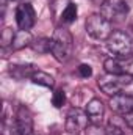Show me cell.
Returning a JSON list of instances; mask_svg holds the SVG:
<instances>
[{"label": "cell", "instance_id": "cell-1", "mask_svg": "<svg viewBox=\"0 0 133 135\" xmlns=\"http://www.w3.org/2000/svg\"><path fill=\"white\" fill-rule=\"evenodd\" d=\"M99 88L108 96L130 94L133 96V75L129 74H105L99 77Z\"/></svg>", "mask_w": 133, "mask_h": 135}, {"label": "cell", "instance_id": "cell-2", "mask_svg": "<svg viewBox=\"0 0 133 135\" xmlns=\"http://www.w3.org/2000/svg\"><path fill=\"white\" fill-rule=\"evenodd\" d=\"M74 52V38L67 28H57L52 36V55L57 61L66 63Z\"/></svg>", "mask_w": 133, "mask_h": 135}, {"label": "cell", "instance_id": "cell-3", "mask_svg": "<svg viewBox=\"0 0 133 135\" xmlns=\"http://www.w3.org/2000/svg\"><path fill=\"white\" fill-rule=\"evenodd\" d=\"M106 46L110 52L114 54L116 57L130 55L133 52V39L130 38V35L122 30H114L110 35V38L106 39Z\"/></svg>", "mask_w": 133, "mask_h": 135}, {"label": "cell", "instance_id": "cell-4", "mask_svg": "<svg viewBox=\"0 0 133 135\" xmlns=\"http://www.w3.org/2000/svg\"><path fill=\"white\" fill-rule=\"evenodd\" d=\"M86 32L91 38L94 39H108L110 35L113 33V27H111V22L108 19H105L102 14H91L88 19H86Z\"/></svg>", "mask_w": 133, "mask_h": 135}, {"label": "cell", "instance_id": "cell-5", "mask_svg": "<svg viewBox=\"0 0 133 135\" xmlns=\"http://www.w3.org/2000/svg\"><path fill=\"white\" fill-rule=\"evenodd\" d=\"M100 14L111 21H121L129 14V5L125 0H103L100 5Z\"/></svg>", "mask_w": 133, "mask_h": 135}, {"label": "cell", "instance_id": "cell-6", "mask_svg": "<svg viewBox=\"0 0 133 135\" xmlns=\"http://www.w3.org/2000/svg\"><path fill=\"white\" fill-rule=\"evenodd\" d=\"M89 118L86 115V110L81 108H70L66 116V131L69 134H80L88 129L89 126Z\"/></svg>", "mask_w": 133, "mask_h": 135}, {"label": "cell", "instance_id": "cell-7", "mask_svg": "<svg viewBox=\"0 0 133 135\" xmlns=\"http://www.w3.org/2000/svg\"><path fill=\"white\" fill-rule=\"evenodd\" d=\"M36 22V13L30 3H22L16 8V24L19 30H30Z\"/></svg>", "mask_w": 133, "mask_h": 135}, {"label": "cell", "instance_id": "cell-8", "mask_svg": "<svg viewBox=\"0 0 133 135\" xmlns=\"http://www.w3.org/2000/svg\"><path fill=\"white\" fill-rule=\"evenodd\" d=\"M16 119H17V135H34L33 116H32V113L27 107L21 105L17 108Z\"/></svg>", "mask_w": 133, "mask_h": 135}, {"label": "cell", "instance_id": "cell-9", "mask_svg": "<svg viewBox=\"0 0 133 135\" xmlns=\"http://www.w3.org/2000/svg\"><path fill=\"white\" fill-rule=\"evenodd\" d=\"M2 135H17V119L8 102L3 104L2 112Z\"/></svg>", "mask_w": 133, "mask_h": 135}, {"label": "cell", "instance_id": "cell-10", "mask_svg": "<svg viewBox=\"0 0 133 135\" xmlns=\"http://www.w3.org/2000/svg\"><path fill=\"white\" fill-rule=\"evenodd\" d=\"M110 107L116 113L127 115L133 112V96L130 94H114L110 99Z\"/></svg>", "mask_w": 133, "mask_h": 135}, {"label": "cell", "instance_id": "cell-11", "mask_svg": "<svg viewBox=\"0 0 133 135\" xmlns=\"http://www.w3.org/2000/svg\"><path fill=\"white\" fill-rule=\"evenodd\" d=\"M103 113H105V107H103V102L100 99L94 98L86 104V115H88L91 124H94V126L100 124V121L103 118Z\"/></svg>", "mask_w": 133, "mask_h": 135}, {"label": "cell", "instance_id": "cell-12", "mask_svg": "<svg viewBox=\"0 0 133 135\" xmlns=\"http://www.w3.org/2000/svg\"><path fill=\"white\" fill-rule=\"evenodd\" d=\"M38 69L33 65H11L9 66V74L17 79V80H24V79H32L33 74Z\"/></svg>", "mask_w": 133, "mask_h": 135}, {"label": "cell", "instance_id": "cell-13", "mask_svg": "<svg viewBox=\"0 0 133 135\" xmlns=\"http://www.w3.org/2000/svg\"><path fill=\"white\" fill-rule=\"evenodd\" d=\"M32 42H33V36H32V33L28 30H19V32H16V35H14V39H13V46L11 47L14 50H21V49H24L27 46H32Z\"/></svg>", "mask_w": 133, "mask_h": 135}, {"label": "cell", "instance_id": "cell-14", "mask_svg": "<svg viewBox=\"0 0 133 135\" xmlns=\"http://www.w3.org/2000/svg\"><path fill=\"white\" fill-rule=\"evenodd\" d=\"M33 83L36 85H41V86H45V88H52L53 86V83H55V80H53V77L50 75V74H47V72H44V71H36L33 74V77L30 79Z\"/></svg>", "mask_w": 133, "mask_h": 135}, {"label": "cell", "instance_id": "cell-15", "mask_svg": "<svg viewBox=\"0 0 133 135\" xmlns=\"http://www.w3.org/2000/svg\"><path fill=\"white\" fill-rule=\"evenodd\" d=\"M34 52L38 54H52V38H38L33 39L32 46Z\"/></svg>", "mask_w": 133, "mask_h": 135}, {"label": "cell", "instance_id": "cell-16", "mask_svg": "<svg viewBox=\"0 0 133 135\" xmlns=\"http://www.w3.org/2000/svg\"><path fill=\"white\" fill-rule=\"evenodd\" d=\"M61 19L66 24H72L77 19V5L75 3H69L66 8H64V11L61 14Z\"/></svg>", "mask_w": 133, "mask_h": 135}, {"label": "cell", "instance_id": "cell-17", "mask_svg": "<svg viewBox=\"0 0 133 135\" xmlns=\"http://www.w3.org/2000/svg\"><path fill=\"white\" fill-rule=\"evenodd\" d=\"M14 32L11 30V28H5L3 30V33H2V38H0V41H2V47H6V46H13V39H14Z\"/></svg>", "mask_w": 133, "mask_h": 135}, {"label": "cell", "instance_id": "cell-18", "mask_svg": "<svg viewBox=\"0 0 133 135\" xmlns=\"http://www.w3.org/2000/svg\"><path fill=\"white\" fill-rule=\"evenodd\" d=\"M64 102H66L64 91H61V90H57V91L53 93V96H52V104H53L57 108H60V107H63V105H64Z\"/></svg>", "mask_w": 133, "mask_h": 135}, {"label": "cell", "instance_id": "cell-19", "mask_svg": "<svg viewBox=\"0 0 133 135\" xmlns=\"http://www.w3.org/2000/svg\"><path fill=\"white\" fill-rule=\"evenodd\" d=\"M105 135H125V134H124V131H122L121 127H117L116 124L110 123V124L106 126V131H105Z\"/></svg>", "mask_w": 133, "mask_h": 135}, {"label": "cell", "instance_id": "cell-20", "mask_svg": "<svg viewBox=\"0 0 133 135\" xmlns=\"http://www.w3.org/2000/svg\"><path fill=\"white\" fill-rule=\"evenodd\" d=\"M78 74L86 79V77H91L93 75V69H91L89 65H80L78 66Z\"/></svg>", "mask_w": 133, "mask_h": 135}, {"label": "cell", "instance_id": "cell-21", "mask_svg": "<svg viewBox=\"0 0 133 135\" xmlns=\"http://www.w3.org/2000/svg\"><path fill=\"white\" fill-rule=\"evenodd\" d=\"M124 121H125V124H127L130 129H133V112L127 113V115H124Z\"/></svg>", "mask_w": 133, "mask_h": 135}, {"label": "cell", "instance_id": "cell-22", "mask_svg": "<svg viewBox=\"0 0 133 135\" xmlns=\"http://www.w3.org/2000/svg\"><path fill=\"white\" fill-rule=\"evenodd\" d=\"M24 3H30V0H24Z\"/></svg>", "mask_w": 133, "mask_h": 135}, {"label": "cell", "instance_id": "cell-23", "mask_svg": "<svg viewBox=\"0 0 133 135\" xmlns=\"http://www.w3.org/2000/svg\"><path fill=\"white\" fill-rule=\"evenodd\" d=\"M125 135H133V131H132V132H129V134H125Z\"/></svg>", "mask_w": 133, "mask_h": 135}]
</instances>
